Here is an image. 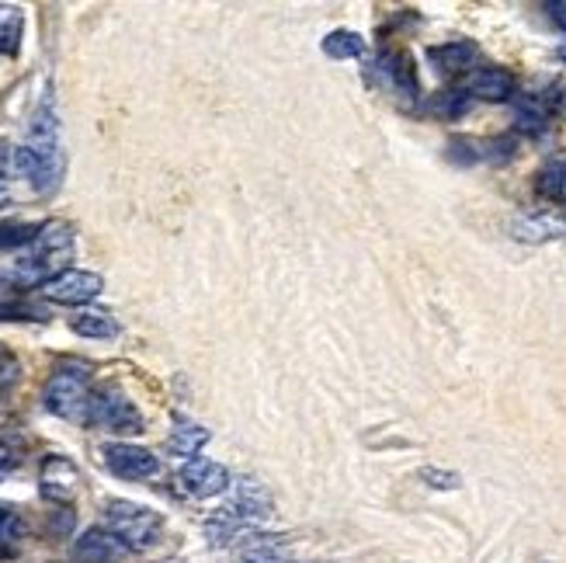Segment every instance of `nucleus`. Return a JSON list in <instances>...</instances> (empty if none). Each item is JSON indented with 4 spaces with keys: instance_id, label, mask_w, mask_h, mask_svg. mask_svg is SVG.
Segmentation results:
<instances>
[{
    "instance_id": "obj_1",
    "label": "nucleus",
    "mask_w": 566,
    "mask_h": 563,
    "mask_svg": "<svg viewBox=\"0 0 566 563\" xmlns=\"http://www.w3.org/2000/svg\"><path fill=\"white\" fill-rule=\"evenodd\" d=\"M11 167L17 178H25L39 195H52L67 171V149H63V125L60 108H56L52 91H46L32 111L28 136L11 154Z\"/></svg>"
},
{
    "instance_id": "obj_2",
    "label": "nucleus",
    "mask_w": 566,
    "mask_h": 563,
    "mask_svg": "<svg viewBox=\"0 0 566 563\" xmlns=\"http://www.w3.org/2000/svg\"><path fill=\"white\" fill-rule=\"evenodd\" d=\"M73 257V230L67 227V223L52 219V223H43L39 237H35V243L28 248L25 257H17L14 265V282L17 286H46L49 278L63 275L67 265Z\"/></svg>"
},
{
    "instance_id": "obj_3",
    "label": "nucleus",
    "mask_w": 566,
    "mask_h": 563,
    "mask_svg": "<svg viewBox=\"0 0 566 563\" xmlns=\"http://www.w3.org/2000/svg\"><path fill=\"white\" fill-rule=\"evenodd\" d=\"M105 522H108V532L129 550L157 547L160 532H164V518L157 512L143 508V504H132V501H108Z\"/></svg>"
},
{
    "instance_id": "obj_4",
    "label": "nucleus",
    "mask_w": 566,
    "mask_h": 563,
    "mask_svg": "<svg viewBox=\"0 0 566 563\" xmlns=\"http://www.w3.org/2000/svg\"><path fill=\"white\" fill-rule=\"evenodd\" d=\"M43 404L49 415L63 418V421H81L87 418V404H91V380L84 366H67L56 369L46 383Z\"/></svg>"
},
{
    "instance_id": "obj_5",
    "label": "nucleus",
    "mask_w": 566,
    "mask_h": 563,
    "mask_svg": "<svg viewBox=\"0 0 566 563\" xmlns=\"http://www.w3.org/2000/svg\"><path fill=\"white\" fill-rule=\"evenodd\" d=\"M84 424L98 428V431H111V435H140L143 415L119 386H98V390H91Z\"/></svg>"
},
{
    "instance_id": "obj_6",
    "label": "nucleus",
    "mask_w": 566,
    "mask_h": 563,
    "mask_svg": "<svg viewBox=\"0 0 566 563\" xmlns=\"http://www.w3.org/2000/svg\"><path fill=\"white\" fill-rule=\"evenodd\" d=\"M105 289V278L94 272H81V268H67L63 275L49 278L39 289L49 303L56 307H87L91 299H98Z\"/></svg>"
},
{
    "instance_id": "obj_7",
    "label": "nucleus",
    "mask_w": 566,
    "mask_h": 563,
    "mask_svg": "<svg viewBox=\"0 0 566 563\" xmlns=\"http://www.w3.org/2000/svg\"><path fill=\"white\" fill-rule=\"evenodd\" d=\"M178 487L188 494V498H216L222 494L226 487H230V474H226L222 463H213V459H188L181 469H178Z\"/></svg>"
},
{
    "instance_id": "obj_8",
    "label": "nucleus",
    "mask_w": 566,
    "mask_h": 563,
    "mask_svg": "<svg viewBox=\"0 0 566 563\" xmlns=\"http://www.w3.org/2000/svg\"><path fill=\"white\" fill-rule=\"evenodd\" d=\"M105 466L119 480H149V477H157L160 459L143 445L111 442V445H105Z\"/></svg>"
},
{
    "instance_id": "obj_9",
    "label": "nucleus",
    "mask_w": 566,
    "mask_h": 563,
    "mask_svg": "<svg viewBox=\"0 0 566 563\" xmlns=\"http://www.w3.org/2000/svg\"><path fill=\"white\" fill-rule=\"evenodd\" d=\"M272 508H275L272 494L264 491L254 477H243V480L233 483V501L226 504V508H219V515L243 525V522H254V518H268Z\"/></svg>"
},
{
    "instance_id": "obj_10",
    "label": "nucleus",
    "mask_w": 566,
    "mask_h": 563,
    "mask_svg": "<svg viewBox=\"0 0 566 563\" xmlns=\"http://www.w3.org/2000/svg\"><path fill=\"white\" fill-rule=\"evenodd\" d=\"M511 237L525 243H545V240H559L566 237V209L559 205H545L535 213H521L511 219Z\"/></svg>"
},
{
    "instance_id": "obj_11",
    "label": "nucleus",
    "mask_w": 566,
    "mask_h": 563,
    "mask_svg": "<svg viewBox=\"0 0 566 563\" xmlns=\"http://www.w3.org/2000/svg\"><path fill=\"white\" fill-rule=\"evenodd\" d=\"M77 483H81V469L73 466V459H67V456H46L43 474H39V491H43L46 501L67 504L73 494H77Z\"/></svg>"
},
{
    "instance_id": "obj_12",
    "label": "nucleus",
    "mask_w": 566,
    "mask_h": 563,
    "mask_svg": "<svg viewBox=\"0 0 566 563\" xmlns=\"http://www.w3.org/2000/svg\"><path fill=\"white\" fill-rule=\"evenodd\" d=\"M380 81L396 91V94H404V98H418L421 94V84H418V73H413V63H410V56L400 52V49H386L380 52Z\"/></svg>"
},
{
    "instance_id": "obj_13",
    "label": "nucleus",
    "mask_w": 566,
    "mask_h": 563,
    "mask_svg": "<svg viewBox=\"0 0 566 563\" xmlns=\"http://www.w3.org/2000/svg\"><path fill=\"white\" fill-rule=\"evenodd\" d=\"M233 553L240 563H289L292 560L289 536H264V532L243 536V542Z\"/></svg>"
},
{
    "instance_id": "obj_14",
    "label": "nucleus",
    "mask_w": 566,
    "mask_h": 563,
    "mask_svg": "<svg viewBox=\"0 0 566 563\" xmlns=\"http://www.w3.org/2000/svg\"><path fill=\"white\" fill-rule=\"evenodd\" d=\"M469 98H483V101H507L515 94V73L504 67H483L477 70L466 84Z\"/></svg>"
},
{
    "instance_id": "obj_15",
    "label": "nucleus",
    "mask_w": 566,
    "mask_h": 563,
    "mask_svg": "<svg viewBox=\"0 0 566 563\" xmlns=\"http://www.w3.org/2000/svg\"><path fill=\"white\" fill-rule=\"evenodd\" d=\"M122 553V542L108 529H87L77 542H73V556L81 563H108Z\"/></svg>"
},
{
    "instance_id": "obj_16",
    "label": "nucleus",
    "mask_w": 566,
    "mask_h": 563,
    "mask_svg": "<svg viewBox=\"0 0 566 563\" xmlns=\"http://www.w3.org/2000/svg\"><path fill=\"white\" fill-rule=\"evenodd\" d=\"M550 105H545L542 94H521L515 101V129L518 133H528V136H539L550 129Z\"/></svg>"
},
{
    "instance_id": "obj_17",
    "label": "nucleus",
    "mask_w": 566,
    "mask_h": 563,
    "mask_svg": "<svg viewBox=\"0 0 566 563\" xmlns=\"http://www.w3.org/2000/svg\"><path fill=\"white\" fill-rule=\"evenodd\" d=\"M70 327L73 334H81V337H91V342H108V337H116L119 334V321L111 316L108 310H77L70 316Z\"/></svg>"
},
{
    "instance_id": "obj_18",
    "label": "nucleus",
    "mask_w": 566,
    "mask_h": 563,
    "mask_svg": "<svg viewBox=\"0 0 566 563\" xmlns=\"http://www.w3.org/2000/svg\"><path fill=\"white\" fill-rule=\"evenodd\" d=\"M427 60L435 63L442 73H462V70L473 67V60H477V46L466 43V39H459V43H445V46H431V49H427Z\"/></svg>"
},
{
    "instance_id": "obj_19",
    "label": "nucleus",
    "mask_w": 566,
    "mask_h": 563,
    "mask_svg": "<svg viewBox=\"0 0 566 563\" xmlns=\"http://www.w3.org/2000/svg\"><path fill=\"white\" fill-rule=\"evenodd\" d=\"M205 442H209V428H202L195 421H178L171 439H167V453L181 459H195L205 448Z\"/></svg>"
},
{
    "instance_id": "obj_20",
    "label": "nucleus",
    "mask_w": 566,
    "mask_h": 563,
    "mask_svg": "<svg viewBox=\"0 0 566 563\" xmlns=\"http://www.w3.org/2000/svg\"><path fill=\"white\" fill-rule=\"evenodd\" d=\"M25 14L17 4H0V56H14L22 46Z\"/></svg>"
},
{
    "instance_id": "obj_21",
    "label": "nucleus",
    "mask_w": 566,
    "mask_h": 563,
    "mask_svg": "<svg viewBox=\"0 0 566 563\" xmlns=\"http://www.w3.org/2000/svg\"><path fill=\"white\" fill-rule=\"evenodd\" d=\"M535 188H539V195L545 202H553V205H559V209H566V164L563 160L545 164L539 171Z\"/></svg>"
},
{
    "instance_id": "obj_22",
    "label": "nucleus",
    "mask_w": 566,
    "mask_h": 563,
    "mask_svg": "<svg viewBox=\"0 0 566 563\" xmlns=\"http://www.w3.org/2000/svg\"><path fill=\"white\" fill-rule=\"evenodd\" d=\"M324 52L330 56V60H358V56L365 52V39L358 32L337 28L324 39Z\"/></svg>"
},
{
    "instance_id": "obj_23",
    "label": "nucleus",
    "mask_w": 566,
    "mask_h": 563,
    "mask_svg": "<svg viewBox=\"0 0 566 563\" xmlns=\"http://www.w3.org/2000/svg\"><path fill=\"white\" fill-rule=\"evenodd\" d=\"M39 230V223H0V248H32Z\"/></svg>"
},
{
    "instance_id": "obj_24",
    "label": "nucleus",
    "mask_w": 566,
    "mask_h": 563,
    "mask_svg": "<svg viewBox=\"0 0 566 563\" xmlns=\"http://www.w3.org/2000/svg\"><path fill=\"white\" fill-rule=\"evenodd\" d=\"M25 536V518L14 504L0 501V542H14Z\"/></svg>"
},
{
    "instance_id": "obj_25",
    "label": "nucleus",
    "mask_w": 566,
    "mask_h": 563,
    "mask_svg": "<svg viewBox=\"0 0 566 563\" xmlns=\"http://www.w3.org/2000/svg\"><path fill=\"white\" fill-rule=\"evenodd\" d=\"M469 108V91H445L435 98V111L445 119H459Z\"/></svg>"
},
{
    "instance_id": "obj_26",
    "label": "nucleus",
    "mask_w": 566,
    "mask_h": 563,
    "mask_svg": "<svg viewBox=\"0 0 566 563\" xmlns=\"http://www.w3.org/2000/svg\"><path fill=\"white\" fill-rule=\"evenodd\" d=\"M421 480L427 487H435V491H456V487L462 483L459 474H451V469H435V466H424L421 469Z\"/></svg>"
},
{
    "instance_id": "obj_27",
    "label": "nucleus",
    "mask_w": 566,
    "mask_h": 563,
    "mask_svg": "<svg viewBox=\"0 0 566 563\" xmlns=\"http://www.w3.org/2000/svg\"><path fill=\"white\" fill-rule=\"evenodd\" d=\"M483 143H473V140H451L448 143V157L456 160V164H477L483 160Z\"/></svg>"
},
{
    "instance_id": "obj_28",
    "label": "nucleus",
    "mask_w": 566,
    "mask_h": 563,
    "mask_svg": "<svg viewBox=\"0 0 566 563\" xmlns=\"http://www.w3.org/2000/svg\"><path fill=\"white\" fill-rule=\"evenodd\" d=\"M22 466V442L17 439H0V477H8L11 469Z\"/></svg>"
},
{
    "instance_id": "obj_29",
    "label": "nucleus",
    "mask_w": 566,
    "mask_h": 563,
    "mask_svg": "<svg viewBox=\"0 0 566 563\" xmlns=\"http://www.w3.org/2000/svg\"><path fill=\"white\" fill-rule=\"evenodd\" d=\"M545 11H550V17H553V22L566 32V0H556V4H550V8H545Z\"/></svg>"
},
{
    "instance_id": "obj_30",
    "label": "nucleus",
    "mask_w": 566,
    "mask_h": 563,
    "mask_svg": "<svg viewBox=\"0 0 566 563\" xmlns=\"http://www.w3.org/2000/svg\"><path fill=\"white\" fill-rule=\"evenodd\" d=\"M8 167H11V149H8V143H4V140H0V181H4Z\"/></svg>"
},
{
    "instance_id": "obj_31",
    "label": "nucleus",
    "mask_w": 566,
    "mask_h": 563,
    "mask_svg": "<svg viewBox=\"0 0 566 563\" xmlns=\"http://www.w3.org/2000/svg\"><path fill=\"white\" fill-rule=\"evenodd\" d=\"M556 60H559V63H566V43H563V46L556 49Z\"/></svg>"
}]
</instances>
